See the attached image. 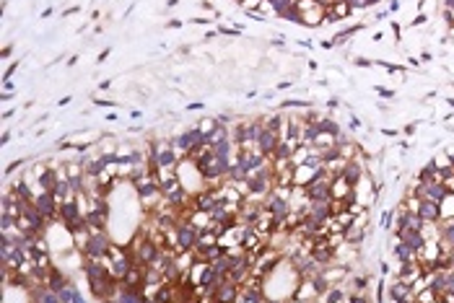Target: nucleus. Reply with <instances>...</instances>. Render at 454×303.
Listing matches in <instances>:
<instances>
[{
    "instance_id": "nucleus-1",
    "label": "nucleus",
    "mask_w": 454,
    "mask_h": 303,
    "mask_svg": "<svg viewBox=\"0 0 454 303\" xmlns=\"http://www.w3.org/2000/svg\"><path fill=\"white\" fill-rule=\"evenodd\" d=\"M34 207L42 213V218L47 223L52 221H60V200L55 197V192H36V200H34Z\"/></svg>"
},
{
    "instance_id": "nucleus-2",
    "label": "nucleus",
    "mask_w": 454,
    "mask_h": 303,
    "mask_svg": "<svg viewBox=\"0 0 454 303\" xmlns=\"http://www.w3.org/2000/svg\"><path fill=\"white\" fill-rule=\"evenodd\" d=\"M387 298L392 303H415V287L397 277L387 285Z\"/></svg>"
},
{
    "instance_id": "nucleus-3",
    "label": "nucleus",
    "mask_w": 454,
    "mask_h": 303,
    "mask_svg": "<svg viewBox=\"0 0 454 303\" xmlns=\"http://www.w3.org/2000/svg\"><path fill=\"white\" fill-rule=\"evenodd\" d=\"M340 176L348 181V187L355 189L363 179H366V169H363V163L358 161V158H353V161H345V166L340 169Z\"/></svg>"
},
{
    "instance_id": "nucleus-4",
    "label": "nucleus",
    "mask_w": 454,
    "mask_h": 303,
    "mask_svg": "<svg viewBox=\"0 0 454 303\" xmlns=\"http://www.w3.org/2000/svg\"><path fill=\"white\" fill-rule=\"evenodd\" d=\"M353 16V8L348 0H335L332 5L324 8V24H337V21H345Z\"/></svg>"
},
{
    "instance_id": "nucleus-5",
    "label": "nucleus",
    "mask_w": 454,
    "mask_h": 303,
    "mask_svg": "<svg viewBox=\"0 0 454 303\" xmlns=\"http://www.w3.org/2000/svg\"><path fill=\"white\" fill-rule=\"evenodd\" d=\"M397 239L403 241V244H407L413 249L415 254H420L423 249H426V244H428V236L423 231H415V228H405L403 233H397Z\"/></svg>"
},
{
    "instance_id": "nucleus-6",
    "label": "nucleus",
    "mask_w": 454,
    "mask_h": 303,
    "mask_svg": "<svg viewBox=\"0 0 454 303\" xmlns=\"http://www.w3.org/2000/svg\"><path fill=\"white\" fill-rule=\"evenodd\" d=\"M278 143H281V135L265 125L262 132H260V138H257V145H254V148L260 150V153H265V156H272V150L278 148Z\"/></svg>"
},
{
    "instance_id": "nucleus-7",
    "label": "nucleus",
    "mask_w": 454,
    "mask_h": 303,
    "mask_svg": "<svg viewBox=\"0 0 454 303\" xmlns=\"http://www.w3.org/2000/svg\"><path fill=\"white\" fill-rule=\"evenodd\" d=\"M415 213L423 218V223H441V205L438 202H431V200H420Z\"/></svg>"
},
{
    "instance_id": "nucleus-8",
    "label": "nucleus",
    "mask_w": 454,
    "mask_h": 303,
    "mask_svg": "<svg viewBox=\"0 0 454 303\" xmlns=\"http://www.w3.org/2000/svg\"><path fill=\"white\" fill-rule=\"evenodd\" d=\"M392 254L397 256V262H400V264H407V262H415V259H418V254H415V252H413V249L407 246V244H403L400 239H397L395 249H392Z\"/></svg>"
},
{
    "instance_id": "nucleus-9",
    "label": "nucleus",
    "mask_w": 454,
    "mask_h": 303,
    "mask_svg": "<svg viewBox=\"0 0 454 303\" xmlns=\"http://www.w3.org/2000/svg\"><path fill=\"white\" fill-rule=\"evenodd\" d=\"M275 16H281L286 21H291V24H304V18H301V8H299V3H288L283 11H278Z\"/></svg>"
},
{
    "instance_id": "nucleus-10",
    "label": "nucleus",
    "mask_w": 454,
    "mask_h": 303,
    "mask_svg": "<svg viewBox=\"0 0 454 303\" xmlns=\"http://www.w3.org/2000/svg\"><path fill=\"white\" fill-rule=\"evenodd\" d=\"M317 127H319V132H322V135H330V138H337V135H343L340 125L335 122V119H330V117H322Z\"/></svg>"
},
{
    "instance_id": "nucleus-11",
    "label": "nucleus",
    "mask_w": 454,
    "mask_h": 303,
    "mask_svg": "<svg viewBox=\"0 0 454 303\" xmlns=\"http://www.w3.org/2000/svg\"><path fill=\"white\" fill-rule=\"evenodd\" d=\"M60 301H63V303H86V298L78 293V287H75L73 283L67 285L63 293H60Z\"/></svg>"
},
{
    "instance_id": "nucleus-12",
    "label": "nucleus",
    "mask_w": 454,
    "mask_h": 303,
    "mask_svg": "<svg viewBox=\"0 0 454 303\" xmlns=\"http://www.w3.org/2000/svg\"><path fill=\"white\" fill-rule=\"evenodd\" d=\"M198 130L202 132V135H205V138H208V135H213L216 130H218V119L216 117H208V119H202V122L198 125Z\"/></svg>"
},
{
    "instance_id": "nucleus-13",
    "label": "nucleus",
    "mask_w": 454,
    "mask_h": 303,
    "mask_svg": "<svg viewBox=\"0 0 454 303\" xmlns=\"http://www.w3.org/2000/svg\"><path fill=\"white\" fill-rule=\"evenodd\" d=\"M312 101H301V98H286L281 101V109H309Z\"/></svg>"
},
{
    "instance_id": "nucleus-14",
    "label": "nucleus",
    "mask_w": 454,
    "mask_h": 303,
    "mask_svg": "<svg viewBox=\"0 0 454 303\" xmlns=\"http://www.w3.org/2000/svg\"><path fill=\"white\" fill-rule=\"evenodd\" d=\"M392 225H395V210H384L382 213V228L389 231Z\"/></svg>"
},
{
    "instance_id": "nucleus-15",
    "label": "nucleus",
    "mask_w": 454,
    "mask_h": 303,
    "mask_svg": "<svg viewBox=\"0 0 454 303\" xmlns=\"http://www.w3.org/2000/svg\"><path fill=\"white\" fill-rule=\"evenodd\" d=\"M345 303H371V298H369L366 293H351L345 298Z\"/></svg>"
},
{
    "instance_id": "nucleus-16",
    "label": "nucleus",
    "mask_w": 454,
    "mask_h": 303,
    "mask_svg": "<svg viewBox=\"0 0 454 303\" xmlns=\"http://www.w3.org/2000/svg\"><path fill=\"white\" fill-rule=\"evenodd\" d=\"M216 34H221V36H239L241 29H226V24H223V26L216 29Z\"/></svg>"
},
{
    "instance_id": "nucleus-17",
    "label": "nucleus",
    "mask_w": 454,
    "mask_h": 303,
    "mask_svg": "<svg viewBox=\"0 0 454 303\" xmlns=\"http://www.w3.org/2000/svg\"><path fill=\"white\" fill-rule=\"evenodd\" d=\"M374 91H376V94H379L382 98H395V91L387 88V86H374Z\"/></svg>"
},
{
    "instance_id": "nucleus-18",
    "label": "nucleus",
    "mask_w": 454,
    "mask_h": 303,
    "mask_svg": "<svg viewBox=\"0 0 454 303\" xmlns=\"http://www.w3.org/2000/svg\"><path fill=\"white\" fill-rule=\"evenodd\" d=\"M384 293H387V283L379 280V285H376V303H384Z\"/></svg>"
},
{
    "instance_id": "nucleus-19",
    "label": "nucleus",
    "mask_w": 454,
    "mask_h": 303,
    "mask_svg": "<svg viewBox=\"0 0 454 303\" xmlns=\"http://www.w3.org/2000/svg\"><path fill=\"white\" fill-rule=\"evenodd\" d=\"M353 285L361 290V287H366V285H369V277H366V275H355V277H353Z\"/></svg>"
},
{
    "instance_id": "nucleus-20",
    "label": "nucleus",
    "mask_w": 454,
    "mask_h": 303,
    "mask_svg": "<svg viewBox=\"0 0 454 303\" xmlns=\"http://www.w3.org/2000/svg\"><path fill=\"white\" fill-rule=\"evenodd\" d=\"M26 161H24V158H18V161H13L11 166H8V169H5V174H13V171H16V169H21V166H24Z\"/></svg>"
},
{
    "instance_id": "nucleus-21",
    "label": "nucleus",
    "mask_w": 454,
    "mask_h": 303,
    "mask_svg": "<svg viewBox=\"0 0 454 303\" xmlns=\"http://www.w3.org/2000/svg\"><path fill=\"white\" fill-rule=\"evenodd\" d=\"M423 24H428V16H423V13H420V16H415V18H413V24H410V26L415 29V26H423Z\"/></svg>"
},
{
    "instance_id": "nucleus-22",
    "label": "nucleus",
    "mask_w": 454,
    "mask_h": 303,
    "mask_svg": "<svg viewBox=\"0 0 454 303\" xmlns=\"http://www.w3.org/2000/svg\"><path fill=\"white\" fill-rule=\"evenodd\" d=\"M353 63L358 65V67H371V65H374V60H363V57H355Z\"/></svg>"
},
{
    "instance_id": "nucleus-23",
    "label": "nucleus",
    "mask_w": 454,
    "mask_h": 303,
    "mask_svg": "<svg viewBox=\"0 0 454 303\" xmlns=\"http://www.w3.org/2000/svg\"><path fill=\"white\" fill-rule=\"evenodd\" d=\"M418 130V122H413V125H405V130H403V135H407V138H413V132Z\"/></svg>"
},
{
    "instance_id": "nucleus-24",
    "label": "nucleus",
    "mask_w": 454,
    "mask_h": 303,
    "mask_svg": "<svg viewBox=\"0 0 454 303\" xmlns=\"http://www.w3.org/2000/svg\"><path fill=\"white\" fill-rule=\"evenodd\" d=\"M16 70H18V63H13V65L8 67V70H5V73H3V80H11V75H13V73H16Z\"/></svg>"
},
{
    "instance_id": "nucleus-25",
    "label": "nucleus",
    "mask_w": 454,
    "mask_h": 303,
    "mask_svg": "<svg viewBox=\"0 0 454 303\" xmlns=\"http://www.w3.org/2000/svg\"><path fill=\"white\" fill-rule=\"evenodd\" d=\"M96 107H115V101H109V98H94Z\"/></svg>"
},
{
    "instance_id": "nucleus-26",
    "label": "nucleus",
    "mask_w": 454,
    "mask_h": 303,
    "mask_svg": "<svg viewBox=\"0 0 454 303\" xmlns=\"http://www.w3.org/2000/svg\"><path fill=\"white\" fill-rule=\"evenodd\" d=\"M382 135H384V138H392V140H395L400 132H397V130H389V127H384V130H382Z\"/></svg>"
},
{
    "instance_id": "nucleus-27",
    "label": "nucleus",
    "mask_w": 454,
    "mask_h": 303,
    "mask_svg": "<svg viewBox=\"0 0 454 303\" xmlns=\"http://www.w3.org/2000/svg\"><path fill=\"white\" fill-rule=\"evenodd\" d=\"M389 13H395V11H400V0H389V8H387Z\"/></svg>"
},
{
    "instance_id": "nucleus-28",
    "label": "nucleus",
    "mask_w": 454,
    "mask_h": 303,
    "mask_svg": "<svg viewBox=\"0 0 454 303\" xmlns=\"http://www.w3.org/2000/svg\"><path fill=\"white\" fill-rule=\"evenodd\" d=\"M78 11H81V5H73V8L63 11V16H73V13H78Z\"/></svg>"
},
{
    "instance_id": "nucleus-29",
    "label": "nucleus",
    "mask_w": 454,
    "mask_h": 303,
    "mask_svg": "<svg viewBox=\"0 0 454 303\" xmlns=\"http://www.w3.org/2000/svg\"><path fill=\"white\" fill-rule=\"evenodd\" d=\"M200 8H202V11H213V3H210V0H202Z\"/></svg>"
},
{
    "instance_id": "nucleus-30",
    "label": "nucleus",
    "mask_w": 454,
    "mask_h": 303,
    "mask_svg": "<svg viewBox=\"0 0 454 303\" xmlns=\"http://www.w3.org/2000/svg\"><path fill=\"white\" fill-rule=\"evenodd\" d=\"M351 127H353V130H358V127H361V122H358V117H355V114H351Z\"/></svg>"
},
{
    "instance_id": "nucleus-31",
    "label": "nucleus",
    "mask_w": 454,
    "mask_h": 303,
    "mask_svg": "<svg viewBox=\"0 0 454 303\" xmlns=\"http://www.w3.org/2000/svg\"><path fill=\"white\" fill-rule=\"evenodd\" d=\"M337 107H340L337 98H330V101H327V109H337Z\"/></svg>"
},
{
    "instance_id": "nucleus-32",
    "label": "nucleus",
    "mask_w": 454,
    "mask_h": 303,
    "mask_svg": "<svg viewBox=\"0 0 454 303\" xmlns=\"http://www.w3.org/2000/svg\"><path fill=\"white\" fill-rule=\"evenodd\" d=\"M11 52H13V44H5V49H3V57H11Z\"/></svg>"
},
{
    "instance_id": "nucleus-33",
    "label": "nucleus",
    "mask_w": 454,
    "mask_h": 303,
    "mask_svg": "<svg viewBox=\"0 0 454 303\" xmlns=\"http://www.w3.org/2000/svg\"><path fill=\"white\" fill-rule=\"evenodd\" d=\"M166 26H169V29H179V26H182V21H169Z\"/></svg>"
},
{
    "instance_id": "nucleus-34",
    "label": "nucleus",
    "mask_w": 454,
    "mask_h": 303,
    "mask_svg": "<svg viewBox=\"0 0 454 303\" xmlns=\"http://www.w3.org/2000/svg\"><path fill=\"white\" fill-rule=\"evenodd\" d=\"M177 3H179V0H166V8H174Z\"/></svg>"
},
{
    "instance_id": "nucleus-35",
    "label": "nucleus",
    "mask_w": 454,
    "mask_h": 303,
    "mask_svg": "<svg viewBox=\"0 0 454 303\" xmlns=\"http://www.w3.org/2000/svg\"><path fill=\"white\" fill-rule=\"evenodd\" d=\"M446 104H449V107L454 109V96H449V98H446Z\"/></svg>"
},
{
    "instance_id": "nucleus-36",
    "label": "nucleus",
    "mask_w": 454,
    "mask_h": 303,
    "mask_svg": "<svg viewBox=\"0 0 454 303\" xmlns=\"http://www.w3.org/2000/svg\"><path fill=\"white\" fill-rule=\"evenodd\" d=\"M366 3H369V8H371V5H376V3H379V0H366Z\"/></svg>"
}]
</instances>
